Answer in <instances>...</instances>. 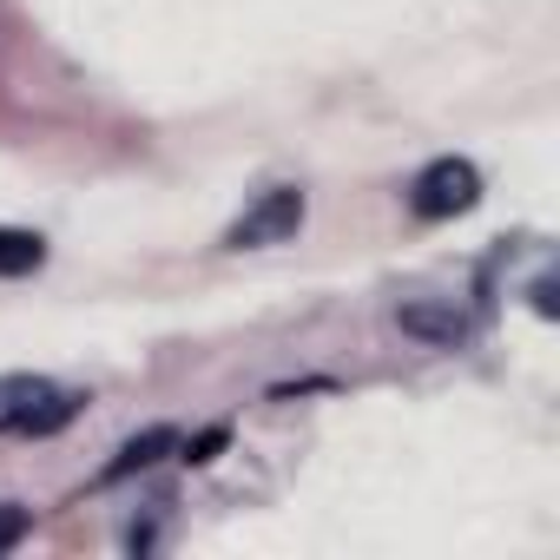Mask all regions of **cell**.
Here are the masks:
<instances>
[{"label": "cell", "mask_w": 560, "mask_h": 560, "mask_svg": "<svg viewBox=\"0 0 560 560\" xmlns=\"http://www.w3.org/2000/svg\"><path fill=\"white\" fill-rule=\"evenodd\" d=\"M218 448H224V429H205L198 442H185V462H211Z\"/></svg>", "instance_id": "cell-8"}, {"label": "cell", "mask_w": 560, "mask_h": 560, "mask_svg": "<svg viewBox=\"0 0 560 560\" xmlns=\"http://www.w3.org/2000/svg\"><path fill=\"white\" fill-rule=\"evenodd\" d=\"M475 198H481V172L468 165V159H435L416 185H409V205H416V218H462V211H475Z\"/></svg>", "instance_id": "cell-3"}, {"label": "cell", "mask_w": 560, "mask_h": 560, "mask_svg": "<svg viewBox=\"0 0 560 560\" xmlns=\"http://www.w3.org/2000/svg\"><path fill=\"white\" fill-rule=\"evenodd\" d=\"M80 416V396L47 376H0V435H54Z\"/></svg>", "instance_id": "cell-1"}, {"label": "cell", "mask_w": 560, "mask_h": 560, "mask_svg": "<svg viewBox=\"0 0 560 560\" xmlns=\"http://www.w3.org/2000/svg\"><path fill=\"white\" fill-rule=\"evenodd\" d=\"M21 540H27V508H14V501H8V508H0V553L21 547Z\"/></svg>", "instance_id": "cell-7"}, {"label": "cell", "mask_w": 560, "mask_h": 560, "mask_svg": "<svg viewBox=\"0 0 560 560\" xmlns=\"http://www.w3.org/2000/svg\"><path fill=\"white\" fill-rule=\"evenodd\" d=\"M172 448H178V435H172V429H139V435H132V442L100 468V488H113V481H126V475H139V468H152V462H159V455H172Z\"/></svg>", "instance_id": "cell-5"}, {"label": "cell", "mask_w": 560, "mask_h": 560, "mask_svg": "<svg viewBox=\"0 0 560 560\" xmlns=\"http://www.w3.org/2000/svg\"><path fill=\"white\" fill-rule=\"evenodd\" d=\"M304 231V191L298 185H277L264 191L231 231H224V250H264V244H291Z\"/></svg>", "instance_id": "cell-2"}, {"label": "cell", "mask_w": 560, "mask_h": 560, "mask_svg": "<svg viewBox=\"0 0 560 560\" xmlns=\"http://www.w3.org/2000/svg\"><path fill=\"white\" fill-rule=\"evenodd\" d=\"M396 324L409 330V337H429V343H442V350H455V343H468V317L455 311V304H402L396 311Z\"/></svg>", "instance_id": "cell-4"}, {"label": "cell", "mask_w": 560, "mask_h": 560, "mask_svg": "<svg viewBox=\"0 0 560 560\" xmlns=\"http://www.w3.org/2000/svg\"><path fill=\"white\" fill-rule=\"evenodd\" d=\"M527 298H534V311H540V317H553V311H560V304H553V277H534V291H527Z\"/></svg>", "instance_id": "cell-9"}, {"label": "cell", "mask_w": 560, "mask_h": 560, "mask_svg": "<svg viewBox=\"0 0 560 560\" xmlns=\"http://www.w3.org/2000/svg\"><path fill=\"white\" fill-rule=\"evenodd\" d=\"M47 264V244L34 231H14V224H0V277H27Z\"/></svg>", "instance_id": "cell-6"}]
</instances>
